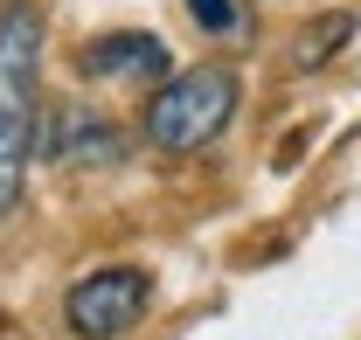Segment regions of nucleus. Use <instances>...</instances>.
<instances>
[{
  "label": "nucleus",
  "instance_id": "f257e3e1",
  "mask_svg": "<svg viewBox=\"0 0 361 340\" xmlns=\"http://www.w3.org/2000/svg\"><path fill=\"white\" fill-rule=\"evenodd\" d=\"M35 104H42V7H0V222L21 209V181L35 153Z\"/></svg>",
  "mask_w": 361,
  "mask_h": 340
},
{
  "label": "nucleus",
  "instance_id": "f03ea898",
  "mask_svg": "<svg viewBox=\"0 0 361 340\" xmlns=\"http://www.w3.org/2000/svg\"><path fill=\"white\" fill-rule=\"evenodd\" d=\"M236 70L229 63H195V70H174L160 77V90L146 97V146L153 153H195L209 139H223L229 119H236Z\"/></svg>",
  "mask_w": 361,
  "mask_h": 340
},
{
  "label": "nucleus",
  "instance_id": "7ed1b4c3",
  "mask_svg": "<svg viewBox=\"0 0 361 340\" xmlns=\"http://www.w3.org/2000/svg\"><path fill=\"white\" fill-rule=\"evenodd\" d=\"M146 298H153V278L139 264H104L63 292V327H70V340H126L146 312Z\"/></svg>",
  "mask_w": 361,
  "mask_h": 340
},
{
  "label": "nucleus",
  "instance_id": "20e7f679",
  "mask_svg": "<svg viewBox=\"0 0 361 340\" xmlns=\"http://www.w3.org/2000/svg\"><path fill=\"white\" fill-rule=\"evenodd\" d=\"M42 153L56 167H118L126 160V132L111 126L104 111H90V104H56Z\"/></svg>",
  "mask_w": 361,
  "mask_h": 340
},
{
  "label": "nucleus",
  "instance_id": "39448f33",
  "mask_svg": "<svg viewBox=\"0 0 361 340\" xmlns=\"http://www.w3.org/2000/svg\"><path fill=\"white\" fill-rule=\"evenodd\" d=\"M77 70H84V77L153 84V77H167V42H160V35H97V42L77 49Z\"/></svg>",
  "mask_w": 361,
  "mask_h": 340
},
{
  "label": "nucleus",
  "instance_id": "423d86ee",
  "mask_svg": "<svg viewBox=\"0 0 361 340\" xmlns=\"http://www.w3.org/2000/svg\"><path fill=\"white\" fill-rule=\"evenodd\" d=\"M341 42H355V14H319L313 28H299V42H292V70H326Z\"/></svg>",
  "mask_w": 361,
  "mask_h": 340
},
{
  "label": "nucleus",
  "instance_id": "0eeeda50",
  "mask_svg": "<svg viewBox=\"0 0 361 340\" xmlns=\"http://www.w3.org/2000/svg\"><path fill=\"white\" fill-rule=\"evenodd\" d=\"M188 14H195V28H209V35H229V28H236V0H188Z\"/></svg>",
  "mask_w": 361,
  "mask_h": 340
}]
</instances>
